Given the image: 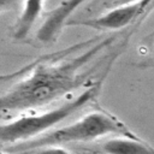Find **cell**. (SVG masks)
I'll use <instances>...</instances> for the list:
<instances>
[{
  "label": "cell",
  "instance_id": "1",
  "mask_svg": "<svg viewBox=\"0 0 154 154\" xmlns=\"http://www.w3.org/2000/svg\"><path fill=\"white\" fill-rule=\"evenodd\" d=\"M116 38L117 35L94 37L51 53L29 75L0 95V112L41 107L79 88L88 78V72L82 70Z\"/></svg>",
  "mask_w": 154,
  "mask_h": 154
},
{
  "label": "cell",
  "instance_id": "2",
  "mask_svg": "<svg viewBox=\"0 0 154 154\" xmlns=\"http://www.w3.org/2000/svg\"><path fill=\"white\" fill-rule=\"evenodd\" d=\"M116 57L117 54L111 57L100 77L95 82H91L88 85V88L82 94H79L76 99L69 101L63 106L46 111L43 113L24 116L13 122L0 124V143L16 146L23 142L31 141L34 140V137L42 135L51 128L55 126L57 124L65 120L77 111L85 107L89 102L96 99L99 93L101 91L103 82L112 67V64Z\"/></svg>",
  "mask_w": 154,
  "mask_h": 154
},
{
  "label": "cell",
  "instance_id": "3",
  "mask_svg": "<svg viewBox=\"0 0 154 154\" xmlns=\"http://www.w3.org/2000/svg\"><path fill=\"white\" fill-rule=\"evenodd\" d=\"M108 135L140 138L125 123H123L114 114H111L106 111H93L70 125L59 128L38 138L12 146L7 150L13 154H19L42 147L60 146L76 142H89Z\"/></svg>",
  "mask_w": 154,
  "mask_h": 154
},
{
  "label": "cell",
  "instance_id": "4",
  "mask_svg": "<svg viewBox=\"0 0 154 154\" xmlns=\"http://www.w3.org/2000/svg\"><path fill=\"white\" fill-rule=\"evenodd\" d=\"M152 6H154V2L148 0L125 2L95 18L70 19L66 26H85L96 30H120L137 22L142 16H146L148 7Z\"/></svg>",
  "mask_w": 154,
  "mask_h": 154
},
{
  "label": "cell",
  "instance_id": "5",
  "mask_svg": "<svg viewBox=\"0 0 154 154\" xmlns=\"http://www.w3.org/2000/svg\"><path fill=\"white\" fill-rule=\"evenodd\" d=\"M83 0L77 1H63L57 7L51 10L45 14L43 22L41 23L40 28L36 31L37 41L51 45L57 42L60 37L64 28L66 26L67 22L70 20L71 14L83 4Z\"/></svg>",
  "mask_w": 154,
  "mask_h": 154
},
{
  "label": "cell",
  "instance_id": "6",
  "mask_svg": "<svg viewBox=\"0 0 154 154\" xmlns=\"http://www.w3.org/2000/svg\"><path fill=\"white\" fill-rule=\"evenodd\" d=\"M45 7V1H25L23 2L22 11L13 26V38L17 41L26 38L30 34L36 19L41 16Z\"/></svg>",
  "mask_w": 154,
  "mask_h": 154
},
{
  "label": "cell",
  "instance_id": "7",
  "mask_svg": "<svg viewBox=\"0 0 154 154\" xmlns=\"http://www.w3.org/2000/svg\"><path fill=\"white\" fill-rule=\"evenodd\" d=\"M106 154H154V148L141 138L116 137L103 143Z\"/></svg>",
  "mask_w": 154,
  "mask_h": 154
},
{
  "label": "cell",
  "instance_id": "8",
  "mask_svg": "<svg viewBox=\"0 0 154 154\" xmlns=\"http://www.w3.org/2000/svg\"><path fill=\"white\" fill-rule=\"evenodd\" d=\"M49 54H51V53H49ZM49 54L41 55V57L34 59L32 61H30L29 64L22 66V67L18 69V70L12 71V72H8V73H0V83H2V82H7V81H11V79H16V78H19V77H24V76H25L26 73H29L36 65H38L41 61L46 60V59L49 57Z\"/></svg>",
  "mask_w": 154,
  "mask_h": 154
},
{
  "label": "cell",
  "instance_id": "9",
  "mask_svg": "<svg viewBox=\"0 0 154 154\" xmlns=\"http://www.w3.org/2000/svg\"><path fill=\"white\" fill-rule=\"evenodd\" d=\"M141 48H144L142 60L137 64L138 67H153L154 66V31L144 37L143 45Z\"/></svg>",
  "mask_w": 154,
  "mask_h": 154
},
{
  "label": "cell",
  "instance_id": "10",
  "mask_svg": "<svg viewBox=\"0 0 154 154\" xmlns=\"http://www.w3.org/2000/svg\"><path fill=\"white\" fill-rule=\"evenodd\" d=\"M19 154H70V153L60 146H49V147H42V148L32 149L29 152L19 153Z\"/></svg>",
  "mask_w": 154,
  "mask_h": 154
},
{
  "label": "cell",
  "instance_id": "11",
  "mask_svg": "<svg viewBox=\"0 0 154 154\" xmlns=\"http://www.w3.org/2000/svg\"><path fill=\"white\" fill-rule=\"evenodd\" d=\"M11 5V2H8V1H2V0H0V12L1 11H4V10H6L8 6Z\"/></svg>",
  "mask_w": 154,
  "mask_h": 154
}]
</instances>
